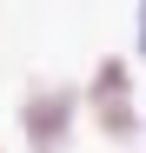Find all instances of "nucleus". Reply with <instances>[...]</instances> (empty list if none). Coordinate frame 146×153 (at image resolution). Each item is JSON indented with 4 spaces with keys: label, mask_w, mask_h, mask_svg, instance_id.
<instances>
[{
    "label": "nucleus",
    "mask_w": 146,
    "mask_h": 153,
    "mask_svg": "<svg viewBox=\"0 0 146 153\" xmlns=\"http://www.w3.org/2000/svg\"><path fill=\"white\" fill-rule=\"evenodd\" d=\"M86 113H93V126H100L113 146L146 140V107L133 100V60H126V53H106L100 67H93V80H86Z\"/></svg>",
    "instance_id": "1"
},
{
    "label": "nucleus",
    "mask_w": 146,
    "mask_h": 153,
    "mask_svg": "<svg viewBox=\"0 0 146 153\" xmlns=\"http://www.w3.org/2000/svg\"><path fill=\"white\" fill-rule=\"evenodd\" d=\"M80 107H86V93H73L60 80L27 87L20 93V140H27V153H66L73 126H80Z\"/></svg>",
    "instance_id": "2"
},
{
    "label": "nucleus",
    "mask_w": 146,
    "mask_h": 153,
    "mask_svg": "<svg viewBox=\"0 0 146 153\" xmlns=\"http://www.w3.org/2000/svg\"><path fill=\"white\" fill-rule=\"evenodd\" d=\"M133 60H146V0H133Z\"/></svg>",
    "instance_id": "3"
}]
</instances>
